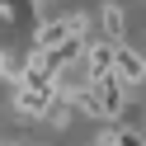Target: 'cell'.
<instances>
[{
	"label": "cell",
	"instance_id": "obj_8",
	"mask_svg": "<svg viewBox=\"0 0 146 146\" xmlns=\"http://www.w3.org/2000/svg\"><path fill=\"white\" fill-rule=\"evenodd\" d=\"M71 118H76V113H71L66 99H57V104L47 108V123H52V127H71Z\"/></svg>",
	"mask_w": 146,
	"mask_h": 146
},
{
	"label": "cell",
	"instance_id": "obj_3",
	"mask_svg": "<svg viewBox=\"0 0 146 146\" xmlns=\"http://www.w3.org/2000/svg\"><path fill=\"white\" fill-rule=\"evenodd\" d=\"M66 38H76L66 24V14L61 19H38V29H33V52H57Z\"/></svg>",
	"mask_w": 146,
	"mask_h": 146
},
{
	"label": "cell",
	"instance_id": "obj_7",
	"mask_svg": "<svg viewBox=\"0 0 146 146\" xmlns=\"http://www.w3.org/2000/svg\"><path fill=\"white\" fill-rule=\"evenodd\" d=\"M99 24H104V38H108V42H123V29H127V19H123V10H118L113 0H108L104 10H99Z\"/></svg>",
	"mask_w": 146,
	"mask_h": 146
},
{
	"label": "cell",
	"instance_id": "obj_9",
	"mask_svg": "<svg viewBox=\"0 0 146 146\" xmlns=\"http://www.w3.org/2000/svg\"><path fill=\"white\" fill-rule=\"evenodd\" d=\"M29 5H33V10H42V0H29Z\"/></svg>",
	"mask_w": 146,
	"mask_h": 146
},
{
	"label": "cell",
	"instance_id": "obj_2",
	"mask_svg": "<svg viewBox=\"0 0 146 146\" xmlns=\"http://www.w3.org/2000/svg\"><path fill=\"white\" fill-rule=\"evenodd\" d=\"M113 76L123 80L127 90H137V85L146 80V57H141L137 47H127V42H118V52H113Z\"/></svg>",
	"mask_w": 146,
	"mask_h": 146
},
{
	"label": "cell",
	"instance_id": "obj_5",
	"mask_svg": "<svg viewBox=\"0 0 146 146\" xmlns=\"http://www.w3.org/2000/svg\"><path fill=\"white\" fill-rule=\"evenodd\" d=\"M94 146H146V132L141 127H127V123H108Z\"/></svg>",
	"mask_w": 146,
	"mask_h": 146
},
{
	"label": "cell",
	"instance_id": "obj_6",
	"mask_svg": "<svg viewBox=\"0 0 146 146\" xmlns=\"http://www.w3.org/2000/svg\"><path fill=\"white\" fill-rule=\"evenodd\" d=\"M57 104V94H33V90H14V108L24 118H47V108Z\"/></svg>",
	"mask_w": 146,
	"mask_h": 146
},
{
	"label": "cell",
	"instance_id": "obj_4",
	"mask_svg": "<svg viewBox=\"0 0 146 146\" xmlns=\"http://www.w3.org/2000/svg\"><path fill=\"white\" fill-rule=\"evenodd\" d=\"M113 52H118V42H108V38H94L85 47V66H90V76H108L113 71Z\"/></svg>",
	"mask_w": 146,
	"mask_h": 146
},
{
	"label": "cell",
	"instance_id": "obj_1",
	"mask_svg": "<svg viewBox=\"0 0 146 146\" xmlns=\"http://www.w3.org/2000/svg\"><path fill=\"white\" fill-rule=\"evenodd\" d=\"M90 85H94V94H99V104H104V123H118V113H123V108H127V94H132V90H127L123 80L113 76V71H108V76H94V80H90Z\"/></svg>",
	"mask_w": 146,
	"mask_h": 146
},
{
	"label": "cell",
	"instance_id": "obj_10",
	"mask_svg": "<svg viewBox=\"0 0 146 146\" xmlns=\"http://www.w3.org/2000/svg\"><path fill=\"white\" fill-rule=\"evenodd\" d=\"M0 146H5V141H0Z\"/></svg>",
	"mask_w": 146,
	"mask_h": 146
}]
</instances>
